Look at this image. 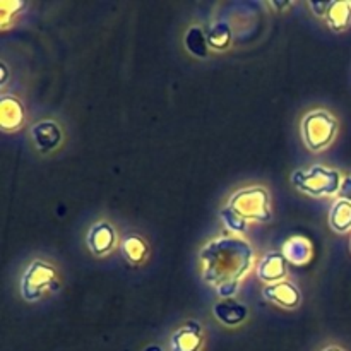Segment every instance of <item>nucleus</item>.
Segmentation results:
<instances>
[{
	"instance_id": "nucleus-16",
	"label": "nucleus",
	"mask_w": 351,
	"mask_h": 351,
	"mask_svg": "<svg viewBox=\"0 0 351 351\" xmlns=\"http://www.w3.org/2000/svg\"><path fill=\"white\" fill-rule=\"evenodd\" d=\"M329 226L336 233L351 232V202L346 199L338 197L331 206L329 211Z\"/></svg>"
},
{
	"instance_id": "nucleus-2",
	"label": "nucleus",
	"mask_w": 351,
	"mask_h": 351,
	"mask_svg": "<svg viewBox=\"0 0 351 351\" xmlns=\"http://www.w3.org/2000/svg\"><path fill=\"white\" fill-rule=\"evenodd\" d=\"M345 177L335 168H326L322 165H314L304 170H295L291 173V184L295 189L312 195V197H328L339 194Z\"/></svg>"
},
{
	"instance_id": "nucleus-18",
	"label": "nucleus",
	"mask_w": 351,
	"mask_h": 351,
	"mask_svg": "<svg viewBox=\"0 0 351 351\" xmlns=\"http://www.w3.org/2000/svg\"><path fill=\"white\" fill-rule=\"evenodd\" d=\"M206 34H208V43L209 48H215V50H226L232 45V27L226 21H216L215 24L206 29Z\"/></svg>"
},
{
	"instance_id": "nucleus-9",
	"label": "nucleus",
	"mask_w": 351,
	"mask_h": 351,
	"mask_svg": "<svg viewBox=\"0 0 351 351\" xmlns=\"http://www.w3.org/2000/svg\"><path fill=\"white\" fill-rule=\"evenodd\" d=\"M31 137H33V143L41 153H50L55 151L62 143V134L60 125L53 120H41V122L34 123L31 127Z\"/></svg>"
},
{
	"instance_id": "nucleus-15",
	"label": "nucleus",
	"mask_w": 351,
	"mask_h": 351,
	"mask_svg": "<svg viewBox=\"0 0 351 351\" xmlns=\"http://www.w3.org/2000/svg\"><path fill=\"white\" fill-rule=\"evenodd\" d=\"M285 257L288 259V263L293 264H307L312 257V243L308 242L305 237L295 235L290 240H287L283 245Z\"/></svg>"
},
{
	"instance_id": "nucleus-8",
	"label": "nucleus",
	"mask_w": 351,
	"mask_h": 351,
	"mask_svg": "<svg viewBox=\"0 0 351 351\" xmlns=\"http://www.w3.org/2000/svg\"><path fill=\"white\" fill-rule=\"evenodd\" d=\"M204 346V331L197 321H187L171 335V351H201Z\"/></svg>"
},
{
	"instance_id": "nucleus-24",
	"label": "nucleus",
	"mask_w": 351,
	"mask_h": 351,
	"mask_svg": "<svg viewBox=\"0 0 351 351\" xmlns=\"http://www.w3.org/2000/svg\"><path fill=\"white\" fill-rule=\"evenodd\" d=\"M144 351H161V348H160V346H147V348L146 350H144Z\"/></svg>"
},
{
	"instance_id": "nucleus-21",
	"label": "nucleus",
	"mask_w": 351,
	"mask_h": 351,
	"mask_svg": "<svg viewBox=\"0 0 351 351\" xmlns=\"http://www.w3.org/2000/svg\"><path fill=\"white\" fill-rule=\"evenodd\" d=\"M339 197L346 199L351 202V175H346L345 180H343L341 191H339Z\"/></svg>"
},
{
	"instance_id": "nucleus-17",
	"label": "nucleus",
	"mask_w": 351,
	"mask_h": 351,
	"mask_svg": "<svg viewBox=\"0 0 351 351\" xmlns=\"http://www.w3.org/2000/svg\"><path fill=\"white\" fill-rule=\"evenodd\" d=\"M185 48L191 51L192 55L199 58H208L209 57V43H208V34L206 29L201 26H191L185 33L184 38Z\"/></svg>"
},
{
	"instance_id": "nucleus-14",
	"label": "nucleus",
	"mask_w": 351,
	"mask_h": 351,
	"mask_svg": "<svg viewBox=\"0 0 351 351\" xmlns=\"http://www.w3.org/2000/svg\"><path fill=\"white\" fill-rule=\"evenodd\" d=\"M326 23L332 31H346L351 26V2L350 0H336L329 2Z\"/></svg>"
},
{
	"instance_id": "nucleus-12",
	"label": "nucleus",
	"mask_w": 351,
	"mask_h": 351,
	"mask_svg": "<svg viewBox=\"0 0 351 351\" xmlns=\"http://www.w3.org/2000/svg\"><path fill=\"white\" fill-rule=\"evenodd\" d=\"M213 314H215V317L221 324L228 326V328H237V326L243 324L247 321V317H249V307L237 302L235 298H225V300L215 304Z\"/></svg>"
},
{
	"instance_id": "nucleus-10",
	"label": "nucleus",
	"mask_w": 351,
	"mask_h": 351,
	"mask_svg": "<svg viewBox=\"0 0 351 351\" xmlns=\"http://www.w3.org/2000/svg\"><path fill=\"white\" fill-rule=\"evenodd\" d=\"M26 120V112L21 99L14 95L0 96V125L3 130H17Z\"/></svg>"
},
{
	"instance_id": "nucleus-22",
	"label": "nucleus",
	"mask_w": 351,
	"mask_h": 351,
	"mask_svg": "<svg viewBox=\"0 0 351 351\" xmlns=\"http://www.w3.org/2000/svg\"><path fill=\"white\" fill-rule=\"evenodd\" d=\"M0 71H2V81H0V86H5L7 77H9V69H7L5 62H0Z\"/></svg>"
},
{
	"instance_id": "nucleus-5",
	"label": "nucleus",
	"mask_w": 351,
	"mask_h": 351,
	"mask_svg": "<svg viewBox=\"0 0 351 351\" xmlns=\"http://www.w3.org/2000/svg\"><path fill=\"white\" fill-rule=\"evenodd\" d=\"M228 208L239 213L247 221L267 223L273 219V208H271V195L264 187H245L237 191L230 197Z\"/></svg>"
},
{
	"instance_id": "nucleus-20",
	"label": "nucleus",
	"mask_w": 351,
	"mask_h": 351,
	"mask_svg": "<svg viewBox=\"0 0 351 351\" xmlns=\"http://www.w3.org/2000/svg\"><path fill=\"white\" fill-rule=\"evenodd\" d=\"M308 7L315 12V16L326 17L329 9V2H308Z\"/></svg>"
},
{
	"instance_id": "nucleus-19",
	"label": "nucleus",
	"mask_w": 351,
	"mask_h": 351,
	"mask_svg": "<svg viewBox=\"0 0 351 351\" xmlns=\"http://www.w3.org/2000/svg\"><path fill=\"white\" fill-rule=\"evenodd\" d=\"M219 218H221L226 230H230L233 233H247V230H249V221L245 218H242L237 211H233L232 208H228V206L219 209Z\"/></svg>"
},
{
	"instance_id": "nucleus-25",
	"label": "nucleus",
	"mask_w": 351,
	"mask_h": 351,
	"mask_svg": "<svg viewBox=\"0 0 351 351\" xmlns=\"http://www.w3.org/2000/svg\"><path fill=\"white\" fill-rule=\"evenodd\" d=\"M350 250H351V239H350Z\"/></svg>"
},
{
	"instance_id": "nucleus-11",
	"label": "nucleus",
	"mask_w": 351,
	"mask_h": 351,
	"mask_svg": "<svg viewBox=\"0 0 351 351\" xmlns=\"http://www.w3.org/2000/svg\"><path fill=\"white\" fill-rule=\"evenodd\" d=\"M266 300L280 305L283 308H297L302 302V293L293 283L290 281H281V283L267 285L263 290Z\"/></svg>"
},
{
	"instance_id": "nucleus-3",
	"label": "nucleus",
	"mask_w": 351,
	"mask_h": 351,
	"mask_svg": "<svg viewBox=\"0 0 351 351\" xmlns=\"http://www.w3.org/2000/svg\"><path fill=\"white\" fill-rule=\"evenodd\" d=\"M300 132L305 146L314 153H321L335 141L338 134V120L324 108L311 110L302 119Z\"/></svg>"
},
{
	"instance_id": "nucleus-6",
	"label": "nucleus",
	"mask_w": 351,
	"mask_h": 351,
	"mask_svg": "<svg viewBox=\"0 0 351 351\" xmlns=\"http://www.w3.org/2000/svg\"><path fill=\"white\" fill-rule=\"evenodd\" d=\"M88 242L89 250L93 256L103 257L106 254L112 252L117 245V230L112 223L108 221H98L89 228L88 232Z\"/></svg>"
},
{
	"instance_id": "nucleus-13",
	"label": "nucleus",
	"mask_w": 351,
	"mask_h": 351,
	"mask_svg": "<svg viewBox=\"0 0 351 351\" xmlns=\"http://www.w3.org/2000/svg\"><path fill=\"white\" fill-rule=\"evenodd\" d=\"M120 250H122L123 259L132 266H141L149 256V245L137 233H127L120 243Z\"/></svg>"
},
{
	"instance_id": "nucleus-7",
	"label": "nucleus",
	"mask_w": 351,
	"mask_h": 351,
	"mask_svg": "<svg viewBox=\"0 0 351 351\" xmlns=\"http://www.w3.org/2000/svg\"><path fill=\"white\" fill-rule=\"evenodd\" d=\"M288 274V259L280 250H269L257 264V276L267 285L281 283Z\"/></svg>"
},
{
	"instance_id": "nucleus-23",
	"label": "nucleus",
	"mask_w": 351,
	"mask_h": 351,
	"mask_svg": "<svg viewBox=\"0 0 351 351\" xmlns=\"http://www.w3.org/2000/svg\"><path fill=\"white\" fill-rule=\"evenodd\" d=\"M322 351H345V350L339 348V346H328V348H324Z\"/></svg>"
},
{
	"instance_id": "nucleus-1",
	"label": "nucleus",
	"mask_w": 351,
	"mask_h": 351,
	"mask_svg": "<svg viewBox=\"0 0 351 351\" xmlns=\"http://www.w3.org/2000/svg\"><path fill=\"white\" fill-rule=\"evenodd\" d=\"M202 264V281L215 288L221 298H233L243 278L256 263L254 247L237 235H223L206 243L199 252Z\"/></svg>"
},
{
	"instance_id": "nucleus-4",
	"label": "nucleus",
	"mask_w": 351,
	"mask_h": 351,
	"mask_svg": "<svg viewBox=\"0 0 351 351\" xmlns=\"http://www.w3.org/2000/svg\"><path fill=\"white\" fill-rule=\"evenodd\" d=\"M48 291H58L57 267L48 261L34 259L21 278V295L26 302H38Z\"/></svg>"
}]
</instances>
